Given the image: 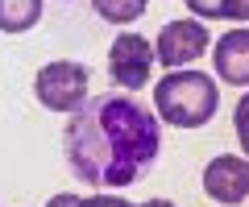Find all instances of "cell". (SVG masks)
<instances>
[{
    "instance_id": "9c48e42d",
    "label": "cell",
    "mask_w": 249,
    "mask_h": 207,
    "mask_svg": "<svg viewBox=\"0 0 249 207\" xmlns=\"http://www.w3.org/2000/svg\"><path fill=\"white\" fill-rule=\"evenodd\" d=\"M145 4L150 0H91L96 17L108 21V25H129V21H137L145 13Z\"/></svg>"
},
{
    "instance_id": "4fadbf2b",
    "label": "cell",
    "mask_w": 249,
    "mask_h": 207,
    "mask_svg": "<svg viewBox=\"0 0 249 207\" xmlns=\"http://www.w3.org/2000/svg\"><path fill=\"white\" fill-rule=\"evenodd\" d=\"M79 207H133V203H124L116 195H91V199H79Z\"/></svg>"
},
{
    "instance_id": "52a82bcc",
    "label": "cell",
    "mask_w": 249,
    "mask_h": 207,
    "mask_svg": "<svg viewBox=\"0 0 249 207\" xmlns=\"http://www.w3.org/2000/svg\"><path fill=\"white\" fill-rule=\"evenodd\" d=\"M212 66L220 75V83L249 87V29L245 25L220 33V42L212 46Z\"/></svg>"
},
{
    "instance_id": "277c9868",
    "label": "cell",
    "mask_w": 249,
    "mask_h": 207,
    "mask_svg": "<svg viewBox=\"0 0 249 207\" xmlns=\"http://www.w3.org/2000/svg\"><path fill=\"white\" fill-rule=\"evenodd\" d=\"M204 50H208V25L204 21H170V25H162L158 42H154V58L166 71L191 66Z\"/></svg>"
},
{
    "instance_id": "8992f818",
    "label": "cell",
    "mask_w": 249,
    "mask_h": 207,
    "mask_svg": "<svg viewBox=\"0 0 249 207\" xmlns=\"http://www.w3.org/2000/svg\"><path fill=\"white\" fill-rule=\"evenodd\" d=\"M204 191L208 199H216V203H245L249 199V158H241V153H220V158H212L204 170Z\"/></svg>"
},
{
    "instance_id": "5b68a950",
    "label": "cell",
    "mask_w": 249,
    "mask_h": 207,
    "mask_svg": "<svg viewBox=\"0 0 249 207\" xmlns=\"http://www.w3.org/2000/svg\"><path fill=\"white\" fill-rule=\"evenodd\" d=\"M108 66H112V79L121 83L124 91H137V87L150 83L154 46L145 42L142 33H121V37H112V46H108Z\"/></svg>"
},
{
    "instance_id": "8fae6325",
    "label": "cell",
    "mask_w": 249,
    "mask_h": 207,
    "mask_svg": "<svg viewBox=\"0 0 249 207\" xmlns=\"http://www.w3.org/2000/svg\"><path fill=\"white\" fill-rule=\"evenodd\" d=\"M220 21H237V25H245V21H249V0H220Z\"/></svg>"
},
{
    "instance_id": "6da1fadb",
    "label": "cell",
    "mask_w": 249,
    "mask_h": 207,
    "mask_svg": "<svg viewBox=\"0 0 249 207\" xmlns=\"http://www.w3.org/2000/svg\"><path fill=\"white\" fill-rule=\"evenodd\" d=\"M62 149L75 178L96 191H116L137 182L162 149V125L133 96H96L71 112Z\"/></svg>"
},
{
    "instance_id": "5bb4252c",
    "label": "cell",
    "mask_w": 249,
    "mask_h": 207,
    "mask_svg": "<svg viewBox=\"0 0 249 207\" xmlns=\"http://www.w3.org/2000/svg\"><path fill=\"white\" fill-rule=\"evenodd\" d=\"M46 207H79V199H75V195H54Z\"/></svg>"
},
{
    "instance_id": "7a4b0ae2",
    "label": "cell",
    "mask_w": 249,
    "mask_h": 207,
    "mask_svg": "<svg viewBox=\"0 0 249 207\" xmlns=\"http://www.w3.org/2000/svg\"><path fill=\"white\" fill-rule=\"evenodd\" d=\"M220 108V87L208 71H170L154 87V116L175 128H204Z\"/></svg>"
},
{
    "instance_id": "3957f363",
    "label": "cell",
    "mask_w": 249,
    "mask_h": 207,
    "mask_svg": "<svg viewBox=\"0 0 249 207\" xmlns=\"http://www.w3.org/2000/svg\"><path fill=\"white\" fill-rule=\"evenodd\" d=\"M88 83H91V75H88V66H83V63L58 58V63H46L42 71H37L34 96H37L42 108L67 112V116H71V112H79L83 99H88Z\"/></svg>"
},
{
    "instance_id": "7c38bea8",
    "label": "cell",
    "mask_w": 249,
    "mask_h": 207,
    "mask_svg": "<svg viewBox=\"0 0 249 207\" xmlns=\"http://www.w3.org/2000/svg\"><path fill=\"white\" fill-rule=\"evenodd\" d=\"M196 13V21H220V0H183Z\"/></svg>"
},
{
    "instance_id": "9a60e30c",
    "label": "cell",
    "mask_w": 249,
    "mask_h": 207,
    "mask_svg": "<svg viewBox=\"0 0 249 207\" xmlns=\"http://www.w3.org/2000/svg\"><path fill=\"white\" fill-rule=\"evenodd\" d=\"M142 207H178V203H170V199H150V203H142Z\"/></svg>"
},
{
    "instance_id": "ba28073f",
    "label": "cell",
    "mask_w": 249,
    "mask_h": 207,
    "mask_svg": "<svg viewBox=\"0 0 249 207\" xmlns=\"http://www.w3.org/2000/svg\"><path fill=\"white\" fill-rule=\"evenodd\" d=\"M42 21V0H0V33H29Z\"/></svg>"
},
{
    "instance_id": "30bf717a",
    "label": "cell",
    "mask_w": 249,
    "mask_h": 207,
    "mask_svg": "<svg viewBox=\"0 0 249 207\" xmlns=\"http://www.w3.org/2000/svg\"><path fill=\"white\" fill-rule=\"evenodd\" d=\"M232 125H237V141H241V153L249 158V91L241 96L237 112H232Z\"/></svg>"
}]
</instances>
